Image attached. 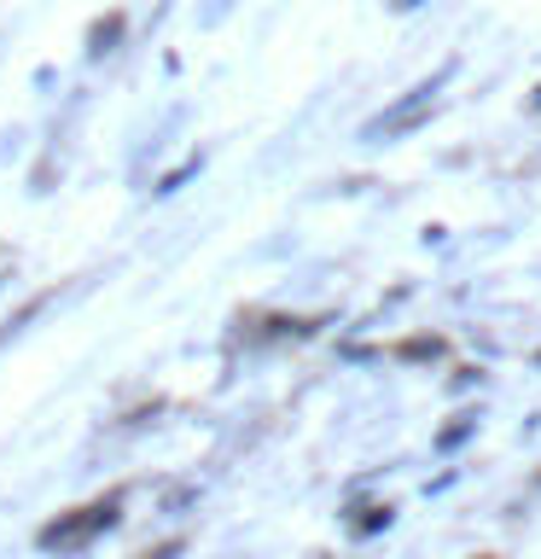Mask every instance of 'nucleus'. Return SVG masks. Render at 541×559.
<instances>
[{
  "mask_svg": "<svg viewBox=\"0 0 541 559\" xmlns=\"http://www.w3.org/2000/svg\"><path fill=\"white\" fill-rule=\"evenodd\" d=\"M122 519V496H105V501H94V507H76V513H64V519H52V524H41V548L52 554V548H76V542H87V536H99V531H111V524Z\"/></svg>",
  "mask_w": 541,
  "mask_h": 559,
  "instance_id": "obj_1",
  "label": "nucleus"
},
{
  "mask_svg": "<svg viewBox=\"0 0 541 559\" xmlns=\"http://www.w3.org/2000/svg\"><path fill=\"white\" fill-rule=\"evenodd\" d=\"M443 356V338H408L396 344V361H436Z\"/></svg>",
  "mask_w": 541,
  "mask_h": 559,
  "instance_id": "obj_2",
  "label": "nucleus"
},
{
  "mask_svg": "<svg viewBox=\"0 0 541 559\" xmlns=\"http://www.w3.org/2000/svg\"><path fill=\"white\" fill-rule=\"evenodd\" d=\"M117 35H122V12H111V17H99V24L87 29V47H94V52H105V47L117 41Z\"/></svg>",
  "mask_w": 541,
  "mask_h": 559,
  "instance_id": "obj_3",
  "label": "nucleus"
},
{
  "mask_svg": "<svg viewBox=\"0 0 541 559\" xmlns=\"http://www.w3.org/2000/svg\"><path fill=\"white\" fill-rule=\"evenodd\" d=\"M471 431H478V419H471V414H460L454 426H443V431H436V449H460Z\"/></svg>",
  "mask_w": 541,
  "mask_h": 559,
  "instance_id": "obj_4",
  "label": "nucleus"
},
{
  "mask_svg": "<svg viewBox=\"0 0 541 559\" xmlns=\"http://www.w3.org/2000/svg\"><path fill=\"white\" fill-rule=\"evenodd\" d=\"M536 105H541V94H536Z\"/></svg>",
  "mask_w": 541,
  "mask_h": 559,
  "instance_id": "obj_5",
  "label": "nucleus"
}]
</instances>
